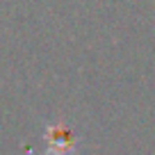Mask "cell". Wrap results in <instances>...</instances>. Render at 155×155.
Returning <instances> with one entry per match:
<instances>
[{
	"instance_id": "cell-1",
	"label": "cell",
	"mask_w": 155,
	"mask_h": 155,
	"mask_svg": "<svg viewBox=\"0 0 155 155\" xmlns=\"http://www.w3.org/2000/svg\"><path fill=\"white\" fill-rule=\"evenodd\" d=\"M73 150V139L68 130H53V153L55 155H68Z\"/></svg>"
}]
</instances>
